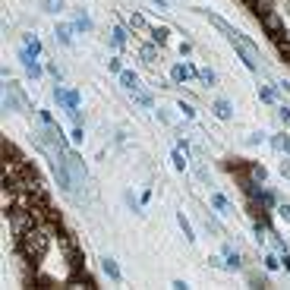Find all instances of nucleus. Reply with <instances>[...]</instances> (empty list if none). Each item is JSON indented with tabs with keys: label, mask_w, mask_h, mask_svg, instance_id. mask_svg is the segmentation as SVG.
Returning <instances> with one entry per match:
<instances>
[{
	"label": "nucleus",
	"mask_w": 290,
	"mask_h": 290,
	"mask_svg": "<svg viewBox=\"0 0 290 290\" xmlns=\"http://www.w3.org/2000/svg\"><path fill=\"white\" fill-rule=\"evenodd\" d=\"M126 25H130V32H136V35H145V38H148V32H152V25H148V19L142 16V13H130Z\"/></svg>",
	"instance_id": "obj_3"
},
{
	"label": "nucleus",
	"mask_w": 290,
	"mask_h": 290,
	"mask_svg": "<svg viewBox=\"0 0 290 290\" xmlns=\"http://www.w3.org/2000/svg\"><path fill=\"white\" fill-rule=\"evenodd\" d=\"M152 3H158L161 10H167V0H152Z\"/></svg>",
	"instance_id": "obj_28"
},
{
	"label": "nucleus",
	"mask_w": 290,
	"mask_h": 290,
	"mask_svg": "<svg viewBox=\"0 0 290 290\" xmlns=\"http://www.w3.org/2000/svg\"><path fill=\"white\" fill-rule=\"evenodd\" d=\"M177 224H180V231H183V237L193 243V240H195V233H193V227H190V221H186V214H183V212L177 214Z\"/></svg>",
	"instance_id": "obj_10"
},
{
	"label": "nucleus",
	"mask_w": 290,
	"mask_h": 290,
	"mask_svg": "<svg viewBox=\"0 0 290 290\" xmlns=\"http://www.w3.org/2000/svg\"><path fill=\"white\" fill-rule=\"evenodd\" d=\"M246 142H249V145H259V142H262V133H252V136L246 139Z\"/></svg>",
	"instance_id": "obj_26"
},
{
	"label": "nucleus",
	"mask_w": 290,
	"mask_h": 290,
	"mask_svg": "<svg viewBox=\"0 0 290 290\" xmlns=\"http://www.w3.org/2000/svg\"><path fill=\"white\" fill-rule=\"evenodd\" d=\"M212 205L218 208V212H224V214L231 212V202H227V199H224V195H221V193H212Z\"/></svg>",
	"instance_id": "obj_13"
},
{
	"label": "nucleus",
	"mask_w": 290,
	"mask_h": 290,
	"mask_svg": "<svg viewBox=\"0 0 290 290\" xmlns=\"http://www.w3.org/2000/svg\"><path fill=\"white\" fill-rule=\"evenodd\" d=\"M25 51H32L38 57V54H41V41H38L35 35H25Z\"/></svg>",
	"instance_id": "obj_17"
},
{
	"label": "nucleus",
	"mask_w": 290,
	"mask_h": 290,
	"mask_svg": "<svg viewBox=\"0 0 290 290\" xmlns=\"http://www.w3.org/2000/svg\"><path fill=\"white\" fill-rule=\"evenodd\" d=\"M255 202H259L265 212H268V208H278V195H274L271 190H265V186H262V193H259V199H255Z\"/></svg>",
	"instance_id": "obj_7"
},
{
	"label": "nucleus",
	"mask_w": 290,
	"mask_h": 290,
	"mask_svg": "<svg viewBox=\"0 0 290 290\" xmlns=\"http://www.w3.org/2000/svg\"><path fill=\"white\" fill-rule=\"evenodd\" d=\"M70 139H73V145H82V139H85V133H82V123H76V130L70 133Z\"/></svg>",
	"instance_id": "obj_18"
},
{
	"label": "nucleus",
	"mask_w": 290,
	"mask_h": 290,
	"mask_svg": "<svg viewBox=\"0 0 290 290\" xmlns=\"http://www.w3.org/2000/svg\"><path fill=\"white\" fill-rule=\"evenodd\" d=\"M284 265H287V271H290V259H287V255H284Z\"/></svg>",
	"instance_id": "obj_29"
},
{
	"label": "nucleus",
	"mask_w": 290,
	"mask_h": 290,
	"mask_svg": "<svg viewBox=\"0 0 290 290\" xmlns=\"http://www.w3.org/2000/svg\"><path fill=\"white\" fill-rule=\"evenodd\" d=\"M76 29H79V32H92V19H89V16H85V13H82V10H79V13H76Z\"/></svg>",
	"instance_id": "obj_16"
},
{
	"label": "nucleus",
	"mask_w": 290,
	"mask_h": 290,
	"mask_svg": "<svg viewBox=\"0 0 290 290\" xmlns=\"http://www.w3.org/2000/svg\"><path fill=\"white\" fill-rule=\"evenodd\" d=\"M139 57H142V63L145 66H155V60H161V48L158 44H142V48H139Z\"/></svg>",
	"instance_id": "obj_4"
},
{
	"label": "nucleus",
	"mask_w": 290,
	"mask_h": 290,
	"mask_svg": "<svg viewBox=\"0 0 290 290\" xmlns=\"http://www.w3.org/2000/svg\"><path fill=\"white\" fill-rule=\"evenodd\" d=\"M246 171L252 174V177L259 180V183H265V167H262V164H255V161H249V164H246Z\"/></svg>",
	"instance_id": "obj_15"
},
{
	"label": "nucleus",
	"mask_w": 290,
	"mask_h": 290,
	"mask_svg": "<svg viewBox=\"0 0 290 290\" xmlns=\"http://www.w3.org/2000/svg\"><path fill=\"white\" fill-rule=\"evenodd\" d=\"M111 44H114V48H126V29H123V25H114V32H111Z\"/></svg>",
	"instance_id": "obj_8"
},
{
	"label": "nucleus",
	"mask_w": 290,
	"mask_h": 290,
	"mask_svg": "<svg viewBox=\"0 0 290 290\" xmlns=\"http://www.w3.org/2000/svg\"><path fill=\"white\" fill-rule=\"evenodd\" d=\"M41 6H44V13H57L63 6V0H41Z\"/></svg>",
	"instance_id": "obj_19"
},
{
	"label": "nucleus",
	"mask_w": 290,
	"mask_h": 290,
	"mask_svg": "<svg viewBox=\"0 0 290 290\" xmlns=\"http://www.w3.org/2000/svg\"><path fill=\"white\" fill-rule=\"evenodd\" d=\"M174 164H177V171H183V167H186V158H183V152H180V148L174 152Z\"/></svg>",
	"instance_id": "obj_22"
},
{
	"label": "nucleus",
	"mask_w": 290,
	"mask_h": 290,
	"mask_svg": "<svg viewBox=\"0 0 290 290\" xmlns=\"http://www.w3.org/2000/svg\"><path fill=\"white\" fill-rule=\"evenodd\" d=\"M101 271L107 274V278L114 281V284H120V281H123V274H120V268H117V262L111 259V255H104V259H101Z\"/></svg>",
	"instance_id": "obj_5"
},
{
	"label": "nucleus",
	"mask_w": 290,
	"mask_h": 290,
	"mask_svg": "<svg viewBox=\"0 0 290 290\" xmlns=\"http://www.w3.org/2000/svg\"><path fill=\"white\" fill-rule=\"evenodd\" d=\"M133 101H136L139 107H145V111H152L155 107V101H152V95H148L145 89H139V92H133Z\"/></svg>",
	"instance_id": "obj_9"
},
{
	"label": "nucleus",
	"mask_w": 290,
	"mask_h": 290,
	"mask_svg": "<svg viewBox=\"0 0 290 290\" xmlns=\"http://www.w3.org/2000/svg\"><path fill=\"white\" fill-rule=\"evenodd\" d=\"M199 79H202L205 85H214V82H218V76H214L212 70H199Z\"/></svg>",
	"instance_id": "obj_20"
},
{
	"label": "nucleus",
	"mask_w": 290,
	"mask_h": 290,
	"mask_svg": "<svg viewBox=\"0 0 290 290\" xmlns=\"http://www.w3.org/2000/svg\"><path fill=\"white\" fill-rule=\"evenodd\" d=\"M278 265H281V262H278V255H265V268H268V271H274Z\"/></svg>",
	"instance_id": "obj_23"
},
{
	"label": "nucleus",
	"mask_w": 290,
	"mask_h": 290,
	"mask_svg": "<svg viewBox=\"0 0 290 290\" xmlns=\"http://www.w3.org/2000/svg\"><path fill=\"white\" fill-rule=\"evenodd\" d=\"M214 114H218L221 120H231V104H227L224 98H218V101H214Z\"/></svg>",
	"instance_id": "obj_11"
},
{
	"label": "nucleus",
	"mask_w": 290,
	"mask_h": 290,
	"mask_svg": "<svg viewBox=\"0 0 290 290\" xmlns=\"http://www.w3.org/2000/svg\"><path fill=\"white\" fill-rule=\"evenodd\" d=\"M19 60H22V66H25V73H29V76L32 79H38V76H41V63H38V57H35V54H32V51H19Z\"/></svg>",
	"instance_id": "obj_2"
},
{
	"label": "nucleus",
	"mask_w": 290,
	"mask_h": 290,
	"mask_svg": "<svg viewBox=\"0 0 290 290\" xmlns=\"http://www.w3.org/2000/svg\"><path fill=\"white\" fill-rule=\"evenodd\" d=\"M120 85H123V89L130 92V95L142 89V85H139V76H136V73H130V70H123V73H120Z\"/></svg>",
	"instance_id": "obj_6"
},
{
	"label": "nucleus",
	"mask_w": 290,
	"mask_h": 290,
	"mask_svg": "<svg viewBox=\"0 0 290 290\" xmlns=\"http://www.w3.org/2000/svg\"><path fill=\"white\" fill-rule=\"evenodd\" d=\"M249 281H252V284H259V287H268V278H265V274H259V271L249 274Z\"/></svg>",
	"instance_id": "obj_21"
},
{
	"label": "nucleus",
	"mask_w": 290,
	"mask_h": 290,
	"mask_svg": "<svg viewBox=\"0 0 290 290\" xmlns=\"http://www.w3.org/2000/svg\"><path fill=\"white\" fill-rule=\"evenodd\" d=\"M171 79L177 85H183V82H193V79H199V70H195L193 63H174V70H171Z\"/></svg>",
	"instance_id": "obj_1"
},
{
	"label": "nucleus",
	"mask_w": 290,
	"mask_h": 290,
	"mask_svg": "<svg viewBox=\"0 0 290 290\" xmlns=\"http://www.w3.org/2000/svg\"><path fill=\"white\" fill-rule=\"evenodd\" d=\"M208 265H214V268H227V265H224V262H221V259H218V255H208Z\"/></svg>",
	"instance_id": "obj_25"
},
{
	"label": "nucleus",
	"mask_w": 290,
	"mask_h": 290,
	"mask_svg": "<svg viewBox=\"0 0 290 290\" xmlns=\"http://www.w3.org/2000/svg\"><path fill=\"white\" fill-rule=\"evenodd\" d=\"M57 41L60 44H73V29L70 25H57Z\"/></svg>",
	"instance_id": "obj_14"
},
{
	"label": "nucleus",
	"mask_w": 290,
	"mask_h": 290,
	"mask_svg": "<svg viewBox=\"0 0 290 290\" xmlns=\"http://www.w3.org/2000/svg\"><path fill=\"white\" fill-rule=\"evenodd\" d=\"M107 66H111V70H114V73H117V76H120V73H123V66H120V57H114V60H107Z\"/></svg>",
	"instance_id": "obj_24"
},
{
	"label": "nucleus",
	"mask_w": 290,
	"mask_h": 290,
	"mask_svg": "<svg viewBox=\"0 0 290 290\" xmlns=\"http://www.w3.org/2000/svg\"><path fill=\"white\" fill-rule=\"evenodd\" d=\"M271 145L278 148V152H290V136H287V133H278V136L271 139Z\"/></svg>",
	"instance_id": "obj_12"
},
{
	"label": "nucleus",
	"mask_w": 290,
	"mask_h": 290,
	"mask_svg": "<svg viewBox=\"0 0 290 290\" xmlns=\"http://www.w3.org/2000/svg\"><path fill=\"white\" fill-rule=\"evenodd\" d=\"M281 120H287V123H290V107H281Z\"/></svg>",
	"instance_id": "obj_27"
}]
</instances>
